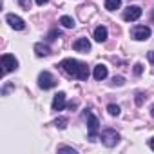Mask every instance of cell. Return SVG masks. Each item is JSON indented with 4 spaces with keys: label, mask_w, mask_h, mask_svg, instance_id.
Here are the masks:
<instances>
[{
    "label": "cell",
    "mask_w": 154,
    "mask_h": 154,
    "mask_svg": "<svg viewBox=\"0 0 154 154\" xmlns=\"http://www.w3.org/2000/svg\"><path fill=\"white\" fill-rule=\"evenodd\" d=\"M60 67H62L69 76H72V78H76V80H87V78H89V69H87V65H85L84 62L74 60V58H65V60L60 63Z\"/></svg>",
    "instance_id": "1"
},
{
    "label": "cell",
    "mask_w": 154,
    "mask_h": 154,
    "mask_svg": "<svg viewBox=\"0 0 154 154\" xmlns=\"http://www.w3.org/2000/svg\"><path fill=\"white\" fill-rule=\"evenodd\" d=\"M54 85H56V78H54L49 71H42V72L38 74V87H40V89L47 91V89H53Z\"/></svg>",
    "instance_id": "2"
},
{
    "label": "cell",
    "mask_w": 154,
    "mask_h": 154,
    "mask_svg": "<svg viewBox=\"0 0 154 154\" xmlns=\"http://www.w3.org/2000/svg\"><path fill=\"white\" fill-rule=\"evenodd\" d=\"M100 140L105 147H114L118 141H120V134L114 131V129H105L102 134H100Z\"/></svg>",
    "instance_id": "3"
},
{
    "label": "cell",
    "mask_w": 154,
    "mask_h": 154,
    "mask_svg": "<svg viewBox=\"0 0 154 154\" xmlns=\"http://www.w3.org/2000/svg\"><path fill=\"white\" fill-rule=\"evenodd\" d=\"M85 118H87L89 136H91V140L94 141V140H96V134H98V129H100V122H98V118H96L93 112H85Z\"/></svg>",
    "instance_id": "4"
},
{
    "label": "cell",
    "mask_w": 154,
    "mask_h": 154,
    "mask_svg": "<svg viewBox=\"0 0 154 154\" xmlns=\"http://www.w3.org/2000/svg\"><path fill=\"white\" fill-rule=\"evenodd\" d=\"M2 67H4V74H8V72H11V71H15L17 67H18V60L13 56V54H9V53H6V54H2Z\"/></svg>",
    "instance_id": "5"
},
{
    "label": "cell",
    "mask_w": 154,
    "mask_h": 154,
    "mask_svg": "<svg viewBox=\"0 0 154 154\" xmlns=\"http://www.w3.org/2000/svg\"><path fill=\"white\" fill-rule=\"evenodd\" d=\"M131 36L134 38V40H147V38H150V27H147V26H134L132 27V31H131Z\"/></svg>",
    "instance_id": "6"
},
{
    "label": "cell",
    "mask_w": 154,
    "mask_h": 154,
    "mask_svg": "<svg viewBox=\"0 0 154 154\" xmlns=\"http://www.w3.org/2000/svg\"><path fill=\"white\" fill-rule=\"evenodd\" d=\"M140 17H141V8L140 6H129L123 11V20H127V22H134Z\"/></svg>",
    "instance_id": "7"
},
{
    "label": "cell",
    "mask_w": 154,
    "mask_h": 154,
    "mask_svg": "<svg viewBox=\"0 0 154 154\" xmlns=\"http://www.w3.org/2000/svg\"><path fill=\"white\" fill-rule=\"evenodd\" d=\"M6 20H8V24H9L13 29H17V31H22V29H26V22H24L20 17L13 15V13H9V15L6 17Z\"/></svg>",
    "instance_id": "8"
},
{
    "label": "cell",
    "mask_w": 154,
    "mask_h": 154,
    "mask_svg": "<svg viewBox=\"0 0 154 154\" xmlns=\"http://www.w3.org/2000/svg\"><path fill=\"white\" fill-rule=\"evenodd\" d=\"M72 49L78 53H89L91 51V42L87 38H78L76 42H72Z\"/></svg>",
    "instance_id": "9"
},
{
    "label": "cell",
    "mask_w": 154,
    "mask_h": 154,
    "mask_svg": "<svg viewBox=\"0 0 154 154\" xmlns=\"http://www.w3.org/2000/svg\"><path fill=\"white\" fill-rule=\"evenodd\" d=\"M53 111H62L63 107H65V93H58V94H54V98H53Z\"/></svg>",
    "instance_id": "10"
},
{
    "label": "cell",
    "mask_w": 154,
    "mask_h": 154,
    "mask_svg": "<svg viewBox=\"0 0 154 154\" xmlns=\"http://www.w3.org/2000/svg\"><path fill=\"white\" fill-rule=\"evenodd\" d=\"M93 76H94V80H105L107 78V67L103 65V63H98L96 67H94V71H93Z\"/></svg>",
    "instance_id": "11"
},
{
    "label": "cell",
    "mask_w": 154,
    "mask_h": 154,
    "mask_svg": "<svg viewBox=\"0 0 154 154\" xmlns=\"http://www.w3.org/2000/svg\"><path fill=\"white\" fill-rule=\"evenodd\" d=\"M94 40L100 42V44L107 40V27H105V26H98V27L94 29Z\"/></svg>",
    "instance_id": "12"
},
{
    "label": "cell",
    "mask_w": 154,
    "mask_h": 154,
    "mask_svg": "<svg viewBox=\"0 0 154 154\" xmlns=\"http://www.w3.org/2000/svg\"><path fill=\"white\" fill-rule=\"evenodd\" d=\"M35 53L38 54V56H47V54H51V47L47 45V44H36L35 45Z\"/></svg>",
    "instance_id": "13"
},
{
    "label": "cell",
    "mask_w": 154,
    "mask_h": 154,
    "mask_svg": "<svg viewBox=\"0 0 154 154\" xmlns=\"http://www.w3.org/2000/svg\"><path fill=\"white\" fill-rule=\"evenodd\" d=\"M122 6V0H105V9L107 11H116Z\"/></svg>",
    "instance_id": "14"
},
{
    "label": "cell",
    "mask_w": 154,
    "mask_h": 154,
    "mask_svg": "<svg viewBox=\"0 0 154 154\" xmlns=\"http://www.w3.org/2000/svg\"><path fill=\"white\" fill-rule=\"evenodd\" d=\"M60 24H62L63 27H67V29H72V27H74V20H72L71 17H67V15L60 18Z\"/></svg>",
    "instance_id": "15"
},
{
    "label": "cell",
    "mask_w": 154,
    "mask_h": 154,
    "mask_svg": "<svg viewBox=\"0 0 154 154\" xmlns=\"http://www.w3.org/2000/svg\"><path fill=\"white\" fill-rule=\"evenodd\" d=\"M54 127H56V129H60V131H62V129H65V127H67V118H63V116L56 118V120H54Z\"/></svg>",
    "instance_id": "16"
},
{
    "label": "cell",
    "mask_w": 154,
    "mask_h": 154,
    "mask_svg": "<svg viewBox=\"0 0 154 154\" xmlns=\"http://www.w3.org/2000/svg\"><path fill=\"white\" fill-rule=\"evenodd\" d=\"M107 111H109V114H111V116H118V114H120V107H118V105H114V103L107 105Z\"/></svg>",
    "instance_id": "17"
},
{
    "label": "cell",
    "mask_w": 154,
    "mask_h": 154,
    "mask_svg": "<svg viewBox=\"0 0 154 154\" xmlns=\"http://www.w3.org/2000/svg\"><path fill=\"white\" fill-rule=\"evenodd\" d=\"M18 4H20L26 11H29V9H31V0H18Z\"/></svg>",
    "instance_id": "18"
},
{
    "label": "cell",
    "mask_w": 154,
    "mask_h": 154,
    "mask_svg": "<svg viewBox=\"0 0 154 154\" xmlns=\"http://www.w3.org/2000/svg\"><path fill=\"white\" fill-rule=\"evenodd\" d=\"M123 82H125L123 76H114V78H112V84L114 85H123Z\"/></svg>",
    "instance_id": "19"
},
{
    "label": "cell",
    "mask_w": 154,
    "mask_h": 154,
    "mask_svg": "<svg viewBox=\"0 0 154 154\" xmlns=\"http://www.w3.org/2000/svg\"><path fill=\"white\" fill-rule=\"evenodd\" d=\"M141 72H143V65H141V63H136V65H134V74L140 76Z\"/></svg>",
    "instance_id": "20"
},
{
    "label": "cell",
    "mask_w": 154,
    "mask_h": 154,
    "mask_svg": "<svg viewBox=\"0 0 154 154\" xmlns=\"http://www.w3.org/2000/svg\"><path fill=\"white\" fill-rule=\"evenodd\" d=\"M58 152H72V154H76V150L72 147H58Z\"/></svg>",
    "instance_id": "21"
},
{
    "label": "cell",
    "mask_w": 154,
    "mask_h": 154,
    "mask_svg": "<svg viewBox=\"0 0 154 154\" xmlns=\"http://www.w3.org/2000/svg\"><path fill=\"white\" fill-rule=\"evenodd\" d=\"M60 35H62L60 31H51V33H49V40H54V38H56V36H60Z\"/></svg>",
    "instance_id": "22"
},
{
    "label": "cell",
    "mask_w": 154,
    "mask_h": 154,
    "mask_svg": "<svg viewBox=\"0 0 154 154\" xmlns=\"http://www.w3.org/2000/svg\"><path fill=\"white\" fill-rule=\"evenodd\" d=\"M136 103H138V105H141V103H143V94H141V93H138V94H136Z\"/></svg>",
    "instance_id": "23"
},
{
    "label": "cell",
    "mask_w": 154,
    "mask_h": 154,
    "mask_svg": "<svg viewBox=\"0 0 154 154\" xmlns=\"http://www.w3.org/2000/svg\"><path fill=\"white\" fill-rule=\"evenodd\" d=\"M147 56H149V62H150V63H154V51H150Z\"/></svg>",
    "instance_id": "24"
},
{
    "label": "cell",
    "mask_w": 154,
    "mask_h": 154,
    "mask_svg": "<svg viewBox=\"0 0 154 154\" xmlns=\"http://www.w3.org/2000/svg\"><path fill=\"white\" fill-rule=\"evenodd\" d=\"M35 2H36L38 6H44V4H47V2H49V0H35Z\"/></svg>",
    "instance_id": "25"
},
{
    "label": "cell",
    "mask_w": 154,
    "mask_h": 154,
    "mask_svg": "<svg viewBox=\"0 0 154 154\" xmlns=\"http://www.w3.org/2000/svg\"><path fill=\"white\" fill-rule=\"evenodd\" d=\"M149 145H150V149L154 150V138H150V140H149Z\"/></svg>",
    "instance_id": "26"
},
{
    "label": "cell",
    "mask_w": 154,
    "mask_h": 154,
    "mask_svg": "<svg viewBox=\"0 0 154 154\" xmlns=\"http://www.w3.org/2000/svg\"><path fill=\"white\" fill-rule=\"evenodd\" d=\"M150 114H152V118H154V103H152V107H150Z\"/></svg>",
    "instance_id": "27"
},
{
    "label": "cell",
    "mask_w": 154,
    "mask_h": 154,
    "mask_svg": "<svg viewBox=\"0 0 154 154\" xmlns=\"http://www.w3.org/2000/svg\"><path fill=\"white\" fill-rule=\"evenodd\" d=\"M152 20H154V13H152Z\"/></svg>",
    "instance_id": "28"
}]
</instances>
